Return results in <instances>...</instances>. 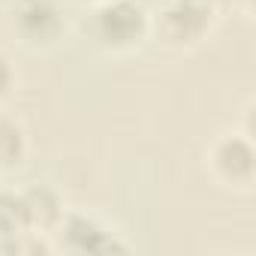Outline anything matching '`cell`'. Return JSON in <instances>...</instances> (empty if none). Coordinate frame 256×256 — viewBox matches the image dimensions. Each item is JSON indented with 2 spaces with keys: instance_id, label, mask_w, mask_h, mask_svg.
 I'll return each mask as SVG.
<instances>
[{
  "instance_id": "4",
  "label": "cell",
  "mask_w": 256,
  "mask_h": 256,
  "mask_svg": "<svg viewBox=\"0 0 256 256\" xmlns=\"http://www.w3.org/2000/svg\"><path fill=\"white\" fill-rule=\"evenodd\" d=\"M58 241H60V250L66 253H76V256H108V253H126V247L114 232H108L100 220L82 214V211H64L60 223L54 226Z\"/></svg>"
},
{
  "instance_id": "1",
  "label": "cell",
  "mask_w": 256,
  "mask_h": 256,
  "mask_svg": "<svg viewBox=\"0 0 256 256\" xmlns=\"http://www.w3.org/2000/svg\"><path fill=\"white\" fill-rule=\"evenodd\" d=\"M151 34V16L139 0H100L90 16V36L106 52L139 48Z\"/></svg>"
},
{
  "instance_id": "5",
  "label": "cell",
  "mask_w": 256,
  "mask_h": 256,
  "mask_svg": "<svg viewBox=\"0 0 256 256\" xmlns=\"http://www.w3.org/2000/svg\"><path fill=\"white\" fill-rule=\"evenodd\" d=\"M208 166L229 187H250L256 175V151L247 136H220L208 151Z\"/></svg>"
},
{
  "instance_id": "9",
  "label": "cell",
  "mask_w": 256,
  "mask_h": 256,
  "mask_svg": "<svg viewBox=\"0 0 256 256\" xmlns=\"http://www.w3.org/2000/svg\"><path fill=\"white\" fill-rule=\"evenodd\" d=\"M12 84H16V70H12L10 58L0 52V100H4V96L12 90Z\"/></svg>"
},
{
  "instance_id": "2",
  "label": "cell",
  "mask_w": 256,
  "mask_h": 256,
  "mask_svg": "<svg viewBox=\"0 0 256 256\" xmlns=\"http://www.w3.org/2000/svg\"><path fill=\"white\" fill-rule=\"evenodd\" d=\"M211 0H160L151 18V30L169 48H190L205 40L214 24Z\"/></svg>"
},
{
  "instance_id": "10",
  "label": "cell",
  "mask_w": 256,
  "mask_h": 256,
  "mask_svg": "<svg viewBox=\"0 0 256 256\" xmlns=\"http://www.w3.org/2000/svg\"><path fill=\"white\" fill-rule=\"evenodd\" d=\"M241 0H211V6L214 10H220V6H238Z\"/></svg>"
},
{
  "instance_id": "7",
  "label": "cell",
  "mask_w": 256,
  "mask_h": 256,
  "mask_svg": "<svg viewBox=\"0 0 256 256\" xmlns=\"http://www.w3.org/2000/svg\"><path fill=\"white\" fill-rule=\"evenodd\" d=\"M24 154H28L24 126L16 118H4V114H0V172L22 166Z\"/></svg>"
},
{
  "instance_id": "8",
  "label": "cell",
  "mask_w": 256,
  "mask_h": 256,
  "mask_svg": "<svg viewBox=\"0 0 256 256\" xmlns=\"http://www.w3.org/2000/svg\"><path fill=\"white\" fill-rule=\"evenodd\" d=\"M0 232H30L28 229V214H24V199L22 193L0 190Z\"/></svg>"
},
{
  "instance_id": "3",
  "label": "cell",
  "mask_w": 256,
  "mask_h": 256,
  "mask_svg": "<svg viewBox=\"0 0 256 256\" xmlns=\"http://www.w3.org/2000/svg\"><path fill=\"white\" fill-rule=\"evenodd\" d=\"M16 36L28 48H52L66 28L64 6L58 0H16L10 10Z\"/></svg>"
},
{
  "instance_id": "6",
  "label": "cell",
  "mask_w": 256,
  "mask_h": 256,
  "mask_svg": "<svg viewBox=\"0 0 256 256\" xmlns=\"http://www.w3.org/2000/svg\"><path fill=\"white\" fill-rule=\"evenodd\" d=\"M22 199H24L28 229H30V232L52 235L54 226H58L60 217H64V202H60V196H58L52 187H46V184H34V187L22 190Z\"/></svg>"
}]
</instances>
